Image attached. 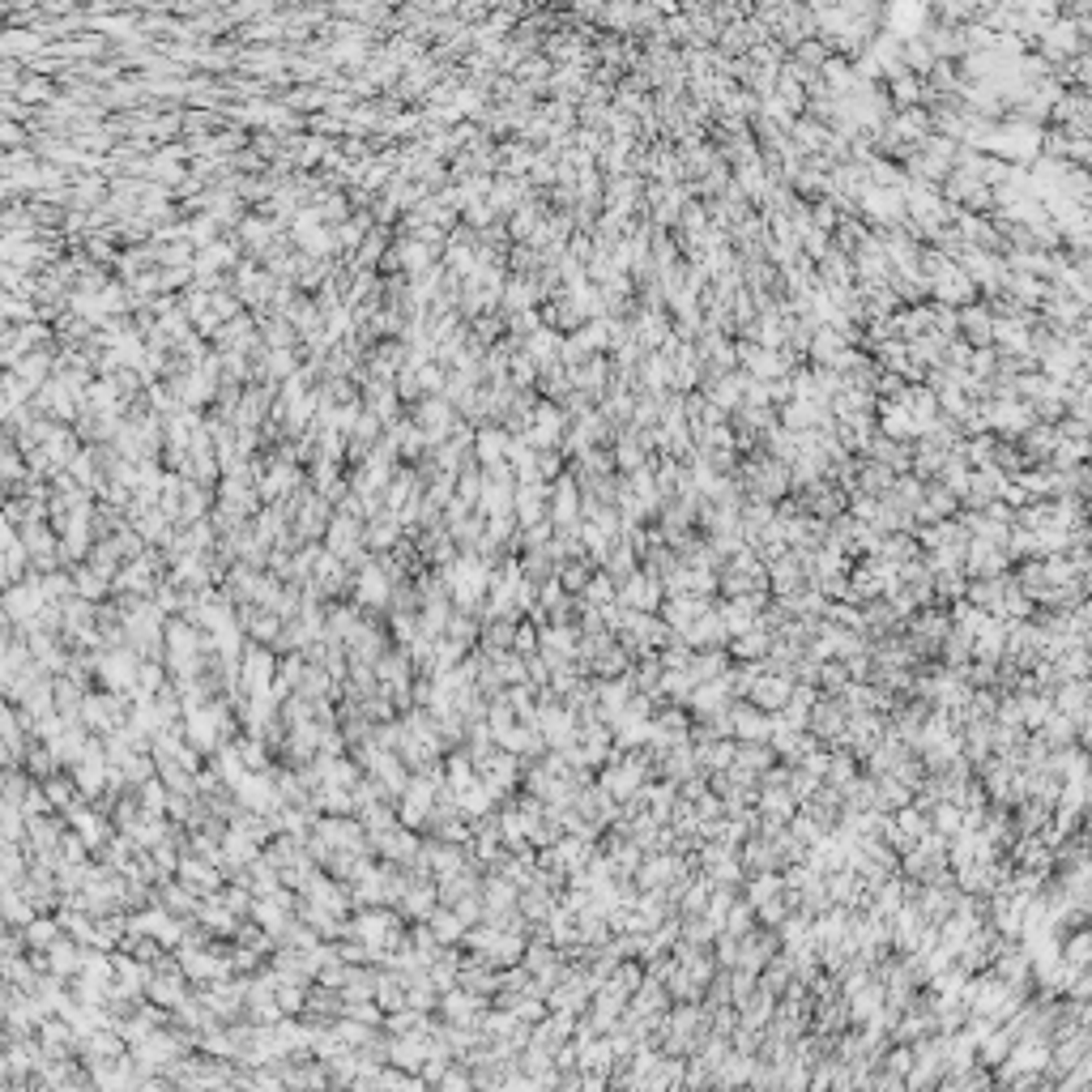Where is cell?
I'll return each mask as SVG.
<instances>
[{"instance_id":"cell-1","label":"cell","mask_w":1092,"mask_h":1092,"mask_svg":"<svg viewBox=\"0 0 1092 1092\" xmlns=\"http://www.w3.org/2000/svg\"><path fill=\"white\" fill-rule=\"evenodd\" d=\"M734 725H738V734H755V738H764L768 730H773V725L764 722V717H760L755 709H743V712L734 717Z\"/></svg>"},{"instance_id":"cell-3","label":"cell","mask_w":1092,"mask_h":1092,"mask_svg":"<svg viewBox=\"0 0 1092 1092\" xmlns=\"http://www.w3.org/2000/svg\"><path fill=\"white\" fill-rule=\"evenodd\" d=\"M764 653V636H743L738 640V658H760Z\"/></svg>"},{"instance_id":"cell-2","label":"cell","mask_w":1092,"mask_h":1092,"mask_svg":"<svg viewBox=\"0 0 1092 1092\" xmlns=\"http://www.w3.org/2000/svg\"><path fill=\"white\" fill-rule=\"evenodd\" d=\"M939 828L943 832H961V806H939Z\"/></svg>"},{"instance_id":"cell-4","label":"cell","mask_w":1092,"mask_h":1092,"mask_svg":"<svg viewBox=\"0 0 1092 1092\" xmlns=\"http://www.w3.org/2000/svg\"><path fill=\"white\" fill-rule=\"evenodd\" d=\"M900 819H905V832H909V837H918V832H926V819H918V816H913V811H905V816H900Z\"/></svg>"}]
</instances>
